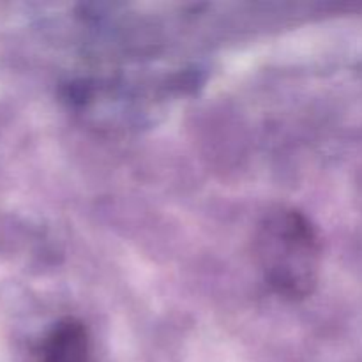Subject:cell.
<instances>
[{
  "mask_svg": "<svg viewBox=\"0 0 362 362\" xmlns=\"http://www.w3.org/2000/svg\"><path fill=\"white\" fill-rule=\"evenodd\" d=\"M255 257L267 285L288 299L313 292L320 271L317 228L296 209L279 207L264 216L255 233Z\"/></svg>",
  "mask_w": 362,
  "mask_h": 362,
  "instance_id": "1",
  "label": "cell"
},
{
  "mask_svg": "<svg viewBox=\"0 0 362 362\" xmlns=\"http://www.w3.org/2000/svg\"><path fill=\"white\" fill-rule=\"evenodd\" d=\"M41 362H90L87 327L74 318L59 322L45 339Z\"/></svg>",
  "mask_w": 362,
  "mask_h": 362,
  "instance_id": "2",
  "label": "cell"
}]
</instances>
